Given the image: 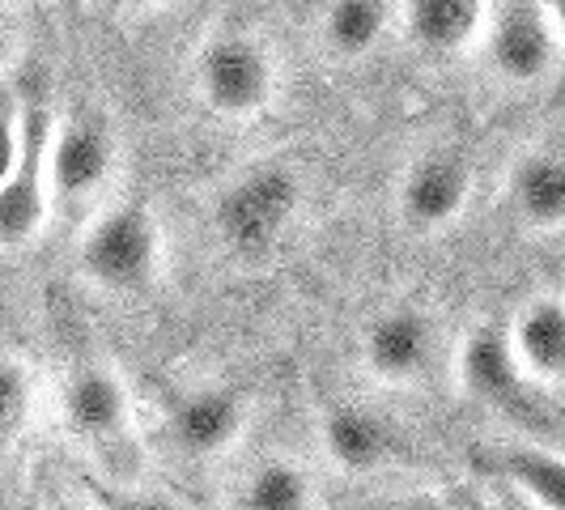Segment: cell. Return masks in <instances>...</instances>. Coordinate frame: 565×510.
<instances>
[{"instance_id":"1","label":"cell","mask_w":565,"mask_h":510,"mask_svg":"<svg viewBox=\"0 0 565 510\" xmlns=\"http://www.w3.org/2000/svg\"><path fill=\"white\" fill-rule=\"evenodd\" d=\"M52 107L43 103L30 73L4 77V179H0V243L18 255L43 234L52 217V141H56Z\"/></svg>"},{"instance_id":"2","label":"cell","mask_w":565,"mask_h":510,"mask_svg":"<svg viewBox=\"0 0 565 510\" xmlns=\"http://www.w3.org/2000/svg\"><path fill=\"white\" fill-rule=\"evenodd\" d=\"M162 259H167L162 222L145 200H119L111 209L94 213L77 247L85 281L111 298L149 294L162 277Z\"/></svg>"},{"instance_id":"3","label":"cell","mask_w":565,"mask_h":510,"mask_svg":"<svg viewBox=\"0 0 565 510\" xmlns=\"http://www.w3.org/2000/svg\"><path fill=\"white\" fill-rule=\"evenodd\" d=\"M302 179L285 162H255L222 188L213 222L234 255H264L281 243L302 213Z\"/></svg>"},{"instance_id":"4","label":"cell","mask_w":565,"mask_h":510,"mask_svg":"<svg viewBox=\"0 0 565 510\" xmlns=\"http://www.w3.org/2000/svg\"><path fill=\"white\" fill-rule=\"evenodd\" d=\"M200 103L226 124H252L277 98V56L247 30H217L196 56Z\"/></svg>"},{"instance_id":"5","label":"cell","mask_w":565,"mask_h":510,"mask_svg":"<svg viewBox=\"0 0 565 510\" xmlns=\"http://www.w3.org/2000/svg\"><path fill=\"white\" fill-rule=\"evenodd\" d=\"M119 167V141L111 119L98 107L64 115L52 141V209H89L94 200L111 188Z\"/></svg>"},{"instance_id":"6","label":"cell","mask_w":565,"mask_h":510,"mask_svg":"<svg viewBox=\"0 0 565 510\" xmlns=\"http://www.w3.org/2000/svg\"><path fill=\"white\" fill-rule=\"evenodd\" d=\"M481 56L489 73L514 89H532V85L548 82L557 60L565 56L553 18H548V4H523V0L493 4Z\"/></svg>"},{"instance_id":"7","label":"cell","mask_w":565,"mask_h":510,"mask_svg":"<svg viewBox=\"0 0 565 510\" xmlns=\"http://www.w3.org/2000/svg\"><path fill=\"white\" fill-rule=\"evenodd\" d=\"M443 353L438 319L413 302L374 315L362 337V366L383 387H417L425 383Z\"/></svg>"},{"instance_id":"8","label":"cell","mask_w":565,"mask_h":510,"mask_svg":"<svg viewBox=\"0 0 565 510\" xmlns=\"http://www.w3.org/2000/svg\"><path fill=\"white\" fill-rule=\"evenodd\" d=\"M477 192V170L459 149H425L399 179V222L413 234L451 230Z\"/></svg>"},{"instance_id":"9","label":"cell","mask_w":565,"mask_h":510,"mask_svg":"<svg viewBox=\"0 0 565 510\" xmlns=\"http://www.w3.org/2000/svg\"><path fill=\"white\" fill-rule=\"evenodd\" d=\"M64 422L94 451H119L137 434L132 392L107 362H85L64 383Z\"/></svg>"},{"instance_id":"10","label":"cell","mask_w":565,"mask_h":510,"mask_svg":"<svg viewBox=\"0 0 565 510\" xmlns=\"http://www.w3.org/2000/svg\"><path fill=\"white\" fill-rule=\"evenodd\" d=\"M243 429H247V400L234 387H217V383L183 392L167 413V434L174 451L196 464H213L230 455L238 447Z\"/></svg>"},{"instance_id":"11","label":"cell","mask_w":565,"mask_h":510,"mask_svg":"<svg viewBox=\"0 0 565 510\" xmlns=\"http://www.w3.org/2000/svg\"><path fill=\"white\" fill-rule=\"evenodd\" d=\"M455 379L477 404L498 408V413H523L527 400H532V383L519 366L514 349H510V332L493 328V323H481L459 344Z\"/></svg>"},{"instance_id":"12","label":"cell","mask_w":565,"mask_h":510,"mask_svg":"<svg viewBox=\"0 0 565 510\" xmlns=\"http://www.w3.org/2000/svg\"><path fill=\"white\" fill-rule=\"evenodd\" d=\"M323 455L349 477H370L399 455L396 425L366 404H332L319 422Z\"/></svg>"},{"instance_id":"13","label":"cell","mask_w":565,"mask_h":510,"mask_svg":"<svg viewBox=\"0 0 565 510\" xmlns=\"http://www.w3.org/2000/svg\"><path fill=\"white\" fill-rule=\"evenodd\" d=\"M489 9L481 0H413L399 4L404 39L429 60H455L468 52H481Z\"/></svg>"},{"instance_id":"14","label":"cell","mask_w":565,"mask_h":510,"mask_svg":"<svg viewBox=\"0 0 565 510\" xmlns=\"http://www.w3.org/2000/svg\"><path fill=\"white\" fill-rule=\"evenodd\" d=\"M510 349L532 387H565V298H527L510 319Z\"/></svg>"},{"instance_id":"15","label":"cell","mask_w":565,"mask_h":510,"mask_svg":"<svg viewBox=\"0 0 565 510\" xmlns=\"http://www.w3.org/2000/svg\"><path fill=\"white\" fill-rule=\"evenodd\" d=\"M510 213L519 226L536 234H562L565 230V153L562 149H532L523 153L507 183Z\"/></svg>"},{"instance_id":"16","label":"cell","mask_w":565,"mask_h":510,"mask_svg":"<svg viewBox=\"0 0 565 510\" xmlns=\"http://www.w3.org/2000/svg\"><path fill=\"white\" fill-rule=\"evenodd\" d=\"M234 510H319V485L289 455H268L243 472Z\"/></svg>"},{"instance_id":"17","label":"cell","mask_w":565,"mask_h":510,"mask_svg":"<svg viewBox=\"0 0 565 510\" xmlns=\"http://www.w3.org/2000/svg\"><path fill=\"white\" fill-rule=\"evenodd\" d=\"M498 468L514 485L523 507L565 510V455L536 443H507L498 447Z\"/></svg>"},{"instance_id":"18","label":"cell","mask_w":565,"mask_h":510,"mask_svg":"<svg viewBox=\"0 0 565 510\" xmlns=\"http://www.w3.org/2000/svg\"><path fill=\"white\" fill-rule=\"evenodd\" d=\"M392 13H399V9L383 4V0H344V4H328L323 18H319V43H323L328 56L362 60L383 43L387 26L396 22Z\"/></svg>"},{"instance_id":"19","label":"cell","mask_w":565,"mask_h":510,"mask_svg":"<svg viewBox=\"0 0 565 510\" xmlns=\"http://www.w3.org/2000/svg\"><path fill=\"white\" fill-rule=\"evenodd\" d=\"M39 374L30 366L18 349L4 353V366H0V438H4V451L13 455L22 447L34 422H39Z\"/></svg>"},{"instance_id":"20","label":"cell","mask_w":565,"mask_h":510,"mask_svg":"<svg viewBox=\"0 0 565 510\" xmlns=\"http://www.w3.org/2000/svg\"><path fill=\"white\" fill-rule=\"evenodd\" d=\"M89 493L98 510H179V502H170L167 493L137 485H89Z\"/></svg>"},{"instance_id":"21","label":"cell","mask_w":565,"mask_h":510,"mask_svg":"<svg viewBox=\"0 0 565 510\" xmlns=\"http://www.w3.org/2000/svg\"><path fill=\"white\" fill-rule=\"evenodd\" d=\"M383 510H455V507L443 493H434V489H408V493L392 498Z\"/></svg>"},{"instance_id":"22","label":"cell","mask_w":565,"mask_h":510,"mask_svg":"<svg viewBox=\"0 0 565 510\" xmlns=\"http://www.w3.org/2000/svg\"><path fill=\"white\" fill-rule=\"evenodd\" d=\"M548 18H553V30H557L562 52H565V0H553V4H548Z\"/></svg>"},{"instance_id":"23","label":"cell","mask_w":565,"mask_h":510,"mask_svg":"<svg viewBox=\"0 0 565 510\" xmlns=\"http://www.w3.org/2000/svg\"><path fill=\"white\" fill-rule=\"evenodd\" d=\"M77 510H98V507H77Z\"/></svg>"},{"instance_id":"24","label":"cell","mask_w":565,"mask_h":510,"mask_svg":"<svg viewBox=\"0 0 565 510\" xmlns=\"http://www.w3.org/2000/svg\"><path fill=\"white\" fill-rule=\"evenodd\" d=\"M519 510H532V507H523V502H519Z\"/></svg>"}]
</instances>
